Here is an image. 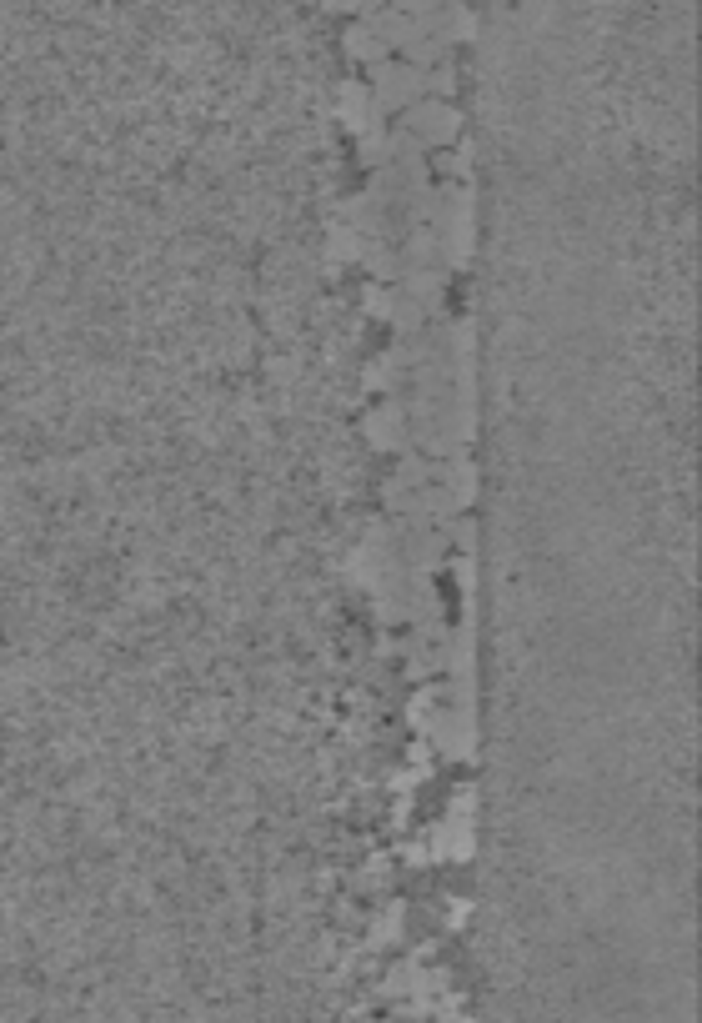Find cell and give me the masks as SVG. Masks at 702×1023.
Masks as SVG:
<instances>
[{
  "label": "cell",
  "mask_w": 702,
  "mask_h": 1023,
  "mask_svg": "<svg viewBox=\"0 0 702 1023\" xmlns=\"http://www.w3.org/2000/svg\"><path fill=\"white\" fill-rule=\"evenodd\" d=\"M407 126L417 131V141H427V146H447V141H457V111L447 106V101H422V106H412V116H407Z\"/></svg>",
  "instance_id": "1"
},
{
  "label": "cell",
  "mask_w": 702,
  "mask_h": 1023,
  "mask_svg": "<svg viewBox=\"0 0 702 1023\" xmlns=\"http://www.w3.org/2000/svg\"><path fill=\"white\" fill-rule=\"evenodd\" d=\"M367 437H372L377 447H397V442H402V407L387 402L382 412H372V417H367Z\"/></svg>",
  "instance_id": "2"
},
{
  "label": "cell",
  "mask_w": 702,
  "mask_h": 1023,
  "mask_svg": "<svg viewBox=\"0 0 702 1023\" xmlns=\"http://www.w3.org/2000/svg\"><path fill=\"white\" fill-rule=\"evenodd\" d=\"M437 477L447 482V492H452L457 502H472L477 482H472V467H467V462H457V457H452V462H442V472H437Z\"/></svg>",
  "instance_id": "3"
}]
</instances>
